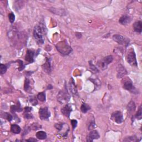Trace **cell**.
Segmentation results:
<instances>
[{"label":"cell","instance_id":"6da1fadb","mask_svg":"<svg viewBox=\"0 0 142 142\" xmlns=\"http://www.w3.org/2000/svg\"><path fill=\"white\" fill-rule=\"evenodd\" d=\"M46 28L44 24H41L36 25L33 31V37L35 41L38 45H43L45 42L43 34L46 32Z\"/></svg>","mask_w":142,"mask_h":142},{"label":"cell","instance_id":"7a4b0ae2","mask_svg":"<svg viewBox=\"0 0 142 142\" xmlns=\"http://www.w3.org/2000/svg\"><path fill=\"white\" fill-rule=\"evenodd\" d=\"M56 48L57 51H58L63 56L69 54L72 51V48L65 41L57 43L56 45Z\"/></svg>","mask_w":142,"mask_h":142},{"label":"cell","instance_id":"3957f363","mask_svg":"<svg viewBox=\"0 0 142 142\" xmlns=\"http://www.w3.org/2000/svg\"><path fill=\"white\" fill-rule=\"evenodd\" d=\"M70 95L68 93L67 88L59 91L57 95V100L61 104H64L68 102L70 99Z\"/></svg>","mask_w":142,"mask_h":142},{"label":"cell","instance_id":"277c9868","mask_svg":"<svg viewBox=\"0 0 142 142\" xmlns=\"http://www.w3.org/2000/svg\"><path fill=\"white\" fill-rule=\"evenodd\" d=\"M113 60V58L112 56H107L98 61L97 63V66L98 67H99L103 70H106L107 68L108 65L111 63Z\"/></svg>","mask_w":142,"mask_h":142},{"label":"cell","instance_id":"5b68a950","mask_svg":"<svg viewBox=\"0 0 142 142\" xmlns=\"http://www.w3.org/2000/svg\"><path fill=\"white\" fill-rule=\"evenodd\" d=\"M127 59L129 64L132 66L137 67L138 64H137V59L136 53H135L134 49L133 48H130L128 51L127 56Z\"/></svg>","mask_w":142,"mask_h":142},{"label":"cell","instance_id":"8992f818","mask_svg":"<svg viewBox=\"0 0 142 142\" xmlns=\"http://www.w3.org/2000/svg\"><path fill=\"white\" fill-rule=\"evenodd\" d=\"M111 119L118 124L122 123L124 120L122 112L120 111L114 112L111 115Z\"/></svg>","mask_w":142,"mask_h":142},{"label":"cell","instance_id":"52a82bcc","mask_svg":"<svg viewBox=\"0 0 142 142\" xmlns=\"http://www.w3.org/2000/svg\"><path fill=\"white\" fill-rule=\"evenodd\" d=\"M39 115L41 120H47L51 116V113L47 107L41 108L39 111Z\"/></svg>","mask_w":142,"mask_h":142},{"label":"cell","instance_id":"ba28073f","mask_svg":"<svg viewBox=\"0 0 142 142\" xmlns=\"http://www.w3.org/2000/svg\"><path fill=\"white\" fill-rule=\"evenodd\" d=\"M123 88L125 90L131 92L133 93H137L136 89L134 88V87L133 86V83L130 79H128L127 81H125L124 84H123Z\"/></svg>","mask_w":142,"mask_h":142},{"label":"cell","instance_id":"9c48e42d","mask_svg":"<svg viewBox=\"0 0 142 142\" xmlns=\"http://www.w3.org/2000/svg\"><path fill=\"white\" fill-rule=\"evenodd\" d=\"M113 39L115 42H117L119 45H127L128 43V41L126 40L124 37L119 35H115L113 36Z\"/></svg>","mask_w":142,"mask_h":142},{"label":"cell","instance_id":"30bf717a","mask_svg":"<svg viewBox=\"0 0 142 142\" xmlns=\"http://www.w3.org/2000/svg\"><path fill=\"white\" fill-rule=\"evenodd\" d=\"M117 77L118 78H122L127 74V71L122 65H119L117 68Z\"/></svg>","mask_w":142,"mask_h":142},{"label":"cell","instance_id":"8fae6325","mask_svg":"<svg viewBox=\"0 0 142 142\" xmlns=\"http://www.w3.org/2000/svg\"><path fill=\"white\" fill-rule=\"evenodd\" d=\"M100 136L97 130H93V131L89 133L88 136L87 137V141L92 142L95 139H97L99 138Z\"/></svg>","mask_w":142,"mask_h":142},{"label":"cell","instance_id":"7c38bea8","mask_svg":"<svg viewBox=\"0 0 142 142\" xmlns=\"http://www.w3.org/2000/svg\"><path fill=\"white\" fill-rule=\"evenodd\" d=\"M72 106L69 104H66L65 107H63L61 109L62 113L64 116L67 117L68 118L70 117L71 112H72Z\"/></svg>","mask_w":142,"mask_h":142},{"label":"cell","instance_id":"4fadbf2b","mask_svg":"<svg viewBox=\"0 0 142 142\" xmlns=\"http://www.w3.org/2000/svg\"><path fill=\"white\" fill-rule=\"evenodd\" d=\"M25 60L29 63H33L34 62V52L31 50L28 49L25 56Z\"/></svg>","mask_w":142,"mask_h":142},{"label":"cell","instance_id":"5bb4252c","mask_svg":"<svg viewBox=\"0 0 142 142\" xmlns=\"http://www.w3.org/2000/svg\"><path fill=\"white\" fill-rule=\"evenodd\" d=\"M131 18L129 16H128L127 15H123L120 18L119 20V22L121 24L125 26V25H127L130 24V22H131Z\"/></svg>","mask_w":142,"mask_h":142},{"label":"cell","instance_id":"9a60e30c","mask_svg":"<svg viewBox=\"0 0 142 142\" xmlns=\"http://www.w3.org/2000/svg\"><path fill=\"white\" fill-rule=\"evenodd\" d=\"M43 70L49 74L51 72V59L47 58V61L46 63L42 66Z\"/></svg>","mask_w":142,"mask_h":142},{"label":"cell","instance_id":"2e32d148","mask_svg":"<svg viewBox=\"0 0 142 142\" xmlns=\"http://www.w3.org/2000/svg\"><path fill=\"white\" fill-rule=\"evenodd\" d=\"M134 30L135 32L138 33H141L142 30V24L141 21H136L134 23L133 25Z\"/></svg>","mask_w":142,"mask_h":142},{"label":"cell","instance_id":"e0dca14e","mask_svg":"<svg viewBox=\"0 0 142 142\" xmlns=\"http://www.w3.org/2000/svg\"><path fill=\"white\" fill-rule=\"evenodd\" d=\"M70 91L73 95H77V90L75 87V85L74 83V82L73 81V78H71L70 81Z\"/></svg>","mask_w":142,"mask_h":142},{"label":"cell","instance_id":"ac0fdd59","mask_svg":"<svg viewBox=\"0 0 142 142\" xmlns=\"http://www.w3.org/2000/svg\"><path fill=\"white\" fill-rule=\"evenodd\" d=\"M49 11H51V12H52V13H54V14H56V15H61V16L66 15L65 11L64 10H61V9H57L55 8H52L49 9Z\"/></svg>","mask_w":142,"mask_h":142},{"label":"cell","instance_id":"d6986e66","mask_svg":"<svg viewBox=\"0 0 142 142\" xmlns=\"http://www.w3.org/2000/svg\"><path fill=\"white\" fill-rule=\"evenodd\" d=\"M136 104H135L134 102L131 101L129 103V104H128L127 106V109H128V112L129 113H132L135 111L136 110Z\"/></svg>","mask_w":142,"mask_h":142},{"label":"cell","instance_id":"ffe728a7","mask_svg":"<svg viewBox=\"0 0 142 142\" xmlns=\"http://www.w3.org/2000/svg\"><path fill=\"white\" fill-rule=\"evenodd\" d=\"M11 132L15 134H19L21 131V129L19 125L17 124H12L11 127Z\"/></svg>","mask_w":142,"mask_h":142},{"label":"cell","instance_id":"44dd1931","mask_svg":"<svg viewBox=\"0 0 142 142\" xmlns=\"http://www.w3.org/2000/svg\"><path fill=\"white\" fill-rule=\"evenodd\" d=\"M36 137L40 140H43L47 138L46 133L43 131H39L36 133Z\"/></svg>","mask_w":142,"mask_h":142},{"label":"cell","instance_id":"7402d4cb","mask_svg":"<svg viewBox=\"0 0 142 142\" xmlns=\"http://www.w3.org/2000/svg\"><path fill=\"white\" fill-rule=\"evenodd\" d=\"M22 109L21 108V105L20 103L18 102L17 106H12L11 107V111L12 113H15L16 112H21Z\"/></svg>","mask_w":142,"mask_h":142},{"label":"cell","instance_id":"603a6c76","mask_svg":"<svg viewBox=\"0 0 142 142\" xmlns=\"http://www.w3.org/2000/svg\"><path fill=\"white\" fill-rule=\"evenodd\" d=\"M37 98L41 102H45L46 100V95L44 92H41L38 94Z\"/></svg>","mask_w":142,"mask_h":142},{"label":"cell","instance_id":"cb8c5ba5","mask_svg":"<svg viewBox=\"0 0 142 142\" xmlns=\"http://www.w3.org/2000/svg\"><path fill=\"white\" fill-rule=\"evenodd\" d=\"M89 109H90V107H89V106H88V105H87L86 104H83L81 106V110L82 113H86Z\"/></svg>","mask_w":142,"mask_h":142},{"label":"cell","instance_id":"d4e9b609","mask_svg":"<svg viewBox=\"0 0 142 142\" xmlns=\"http://www.w3.org/2000/svg\"><path fill=\"white\" fill-rule=\"evenodd\" d=\"M29 87H30V81H29V80L28 78H26L24 86V90L26 91H28Z\"/></svg>","mask_w":142,"mask_h":142},{"label":"cell","instance_id":"484cf974","mask_svg":"<svg viewBox=\"0 0 142 142\" xmlns=\"http://www.w3.org/2000/svg\"><path fill=\"white\" fill-rule=\"evenodd\" d=\"M3 114H4V116H2L3 118L7 119L9 122H11V121L12 120L13 117H12V116L11 115V114H8L7 113H4Z\"/></svg>","mask_w":142,"mask_h":142},{"label":"cell","instance_id":"4316f807","mask_svg":"<svg viewBox=\"0 0 142 142\" xmlns=\"http://www.w3.org/2000/svg\"><path fill=\"white\" fill-rule=\"evenodd\" d=\"M138 140H137V138L135 136H132V137H128L127 138H125L123 141L125 142H136Z\"/></svg>","mask_w":142,"mask_h":142},{"label":"cell","instance_id":"83f0119b","mask_svg":"<svg viewBox=\"0 0 142 142\" xmlns=\"http://www.w3.org/2000/svg\"><path fill=\"white\" fill-rule=\"evenodd\" d=\"M8 19H9V21H10V23H11V24H13V23L15 22V16L14 14H13V13L11 12L10 13H9Z\"/></svg>","mask_w":142,"mask_h":142},{"label":"cell","instance_id":"f1b7e54d","mask_svg":"<svg viewBox=\"0 0 142 142\" xmlns=\"http://www.w3.org/2000/svg\"><path fill=\"white\" fill-rule=\"evenodd\" d=\"M142 117V106H140L139 108V110L138 112H137L136 115V118L138 119L139 120H141Z\"/></svg>","mask_w":142,"mask_h":142},{"label":"cell","instance_id":"f546056e","mask_svg":"<svg viewBox=\"0 0 142 142\" xmlns=\"http://www.w3.org/2000/svg\"><path fill=\"white\" fill-rule=\"evenodd\" d=\"M31 128V129H33V130H38L40 129V128L41 127V126L39 125L37 123H34V124H31V127H29Z\"/></svg>","mask_w":142,"mask_h":142},{"label":"cell","instance_id":"4dcf8cb0","mask_svg":"<svg viewBox=\"0 0 142 142\" xmlns=\"http://www.w3.org/2000/svg\"><path fill=\"white\" fill-rule=\"evenodd\" d=\"M0 68H1V74H3L4 73H5L6 71H7V67L6 66L3 65V64H1L0 65Z\"/></svg>","mask_w":142,"mask_h":142},{"label":"cell","instance_id":"1f68e13d","mask_svg":"<svg viewBox=\"0 0 142 142\" xmlns=\"http://www.w3.org/2000/svg\"><path fill=\"white\" fill-rule=\"evenodd\" d=\"M30 103L33 106H36L38 104L37 100L35 97H31V98H30Z\"/></svg>","mask_w":142,"mask_h":142},{"label":"cell","instance_id":"d6a6232c","mask_svg":"<svg viewBox=\"0 0 142 142\" xmlns=\"http://www.w3.org/2000/svg\"><path fill=\"white\" fill-rule=\"evenodd\" d=\"M17 62H18V63L20 64V67H19V68H18V70H19V71H22V70H24V65L23 62L22 61H21V60H18Z\"/></svg>","mask_w":142,"mask_h":142},{"label":"cell","instance_id":"836d02e7","mask_svg":"<svg viewBox=\"0 0 142 142\" xmlns=\"http://www.w3.org/2000/svg\"><path fill=\"white\" fill-rule=\"evenodd\" d=\"M89 65H90V66H91V69L94 73L98 72V70H97V68H96L95 66L92 65V64L91 63V62H89Z\"/></svg>","mask_w":142,"mask_h":142},{"label":"cell","instance_id":"e575fe53","mask_svg":"<svg viewBox=\"0 0 142 142\" xmlns=\"http://www.w3.org/2000/svg\"><path fill=\"white\" fill-rule=\"evenodd\" d=\"M71 124L72 125V127H73V129H74L75 128H76L77 125V121L75 119H72L71 121Z\"/></svg>","mask_w":142,"mask_h":142},{"label":"cell","instance_id":"d590c367","mask_svg":"<svg viewBox=\"0 0 142 142\" xmlns=\"http://www.w3.org/2000/svg\"><path fill=\"white\" fill-rule=\"evenodd\" d=\"M55 127H56L57 129L60 130L62 129L63 127V124H56L55 125Z\"/></svg>","mask_w":142,"mask_h":142},{"label":"cell","instance_id":"8d00e7d4","mask_svg":"<svg viewBox=\"0 0 142 142\" xmlns=\"http://www.w3.org/2000/svg\"><path fill=\"white\" fill-rule=\"evenodd\" d=\"M95 123L94 122H92L90 124H89V126L88 127V129L89 130H91L93 129V128H95Z\"/></svg>","mask_w":142,"mask_h":142},{"label":"cell","instance_id":"74e56055","mask_svg":"<svg viewBox=\"0 0 142 142\" xmlns=\"http://www.w3.org/2000/svg\"><path fill=\"white\" fill-rule=\"evenodd\" d=\"M24 118H26V119H31V118H33V116H32V114H28V113H27L24 115Z\"/></svg>","mask_w":142,"mask_h":142},{"label":"cell","instance_id":"f35d334b","mask_svg":"<svg viewBox=\"0 0 142 142\" xmlns=\"http://www.w3.org/2000/svg\"><path fill=\"white\" fill-rule=\"evenodd\" d=\"M32 110V108L29 107H27L24 108V111L26 113H28V112H30Z\"/></svg>","mask_w":142,"mask_h":142},{"label":"cell","instance_id":"ab89813d","mask_svg":"<svg viewBox=\"0 0 142 142\" xmlns=\"http://www.w3.org/2000/svg\"><path fill=\"white\" fill-rule=\"evenodd\" d=\"M27 142H37V139H34L33 138H31L30 139H28V140H27Z\"/></svg>","mask_w":142,"mask_h":142},{"label":"cell","instance_id":"60d3db41","mask_svg":"<svg viewBox=\"0 0 142 142\" xmlns=\"http://www.w3.org/2000/svg\"><path fill=\"white\" fill-rule=\"evenodd\" d=\"M48 89H51L52 88V86L51 85V84H49V86H48Z\"/></svg>","mask_w":142,"mask_h":142}]
</instances>
